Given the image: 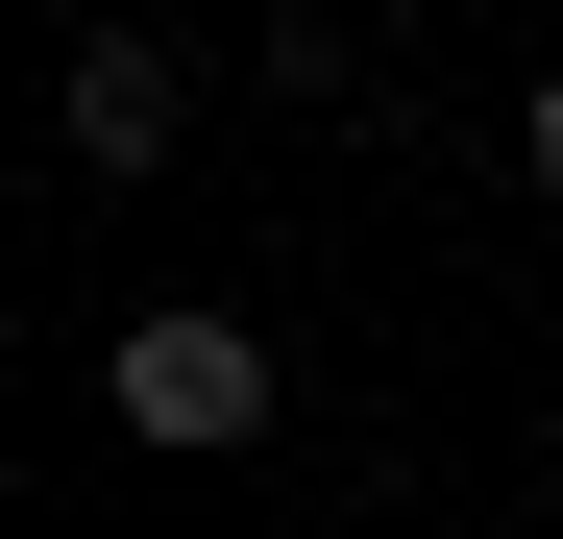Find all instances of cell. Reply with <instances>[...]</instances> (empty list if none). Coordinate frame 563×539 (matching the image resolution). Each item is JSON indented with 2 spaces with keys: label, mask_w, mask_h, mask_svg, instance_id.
<instances>
[{
  "label": "cell",
  "mask_w": 563,
  "mask_h": 539,
  "mask_svg": "<svg viewBox=\"0 0 563 539\" xmlns=\"http://www.w3.org/2000/svg\"><path fill=\"white\" fill-rule=\"evenodd\" d=\"M123 441H172V466H197V441H269V343L221 319V295H172V319H123Z\"/></svg>",
  "instance_id": "6da1fadb"
},
{
  "label": "cell",
  "mask_w": 563,
  "mask_h": 539,
  "mask_svg": "<svg viewBox=\"0 0 563 539\" xmlns=\"http://www.w3.org/2000/svg\"><path fill=\"white\" fill-rule=\"evenodd\" d=\"M515 172H539V197H563V74H539V99H515Z\"/></svg>",
  "instance_id": "3957f363"
},
{
  "label": "cell",
  "mask_w": 563,
  "mask_h": 539,
  "mask_svg": "<svg viewBox=\"0 0 563 539\" xmlns=\"http://www.w3.org/2000/svg\"><path fill=\"white\" fill-rule=\"evenodd\" d=\"M49 123H74V172H172V123H197V74H172L147 25H99V50H74V99H49Z\"/></svg>",
  "instance_id": "7a4b0ae2"
}]
</instances>
